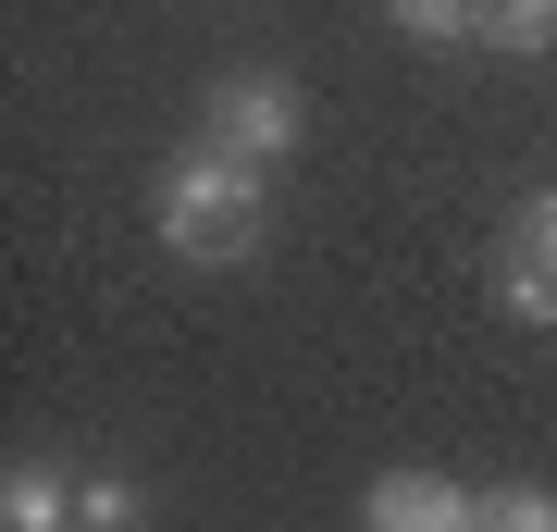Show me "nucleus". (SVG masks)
I'll list each match as a JSON object with an SVG mask.
<instances>
[{"label": "nucleus", "mask_w": 557, "mask_h": 532, "mask_svg": "<svg viewBox=\"0 0 557 532\" xmlns=\"http://www.w3.org/2000/svg\"><path fill=\"white\" fill-rule=\"evenodd\" d=\"M161 248L174 260H199V273H223V260H248L260 248V211H273V198H260V161H236V149H186L174 174H161Z\"/></svg>", "instance_id": "nucleus-1"}, {"label": "nucleus", "mask_w": 557, "mask_h": 532, "mask_svg": "<svg viewBox=\"0 0 557 532\" xmlns=\"http://www.w3.org/2000/svg\"><path fill=\"white\" fill-rule=\"evenodd\" d=\"M298 75H273V62H248V75H223L211 87V149H236V161H260L273 174L285 149H298Z\"/></svg>", "instance_id": "nucleus-2"}, {"label": "nucleus", "mask_w": 557, "mask_h": 532, "mask_svg": "<svg viewBox=\"0 0 557 532\" xmlns=\"http://www.w3.org/2000/svg\"><path fill=\"white\" fill-rule=\"evenodd\" d=\"M359 520H372V532H471V483H446V471H384L372 495H359Z\"/></svg>", "instance_id": "nucleus-3"}, {"label": "nucleus", "mask_w": 557, "mask_h": 532, "mask_svg": "<svg viewBox=\"0 0 557 532\" xmlns=\"http://www.w3.org/2000/svg\"><path fill=\"white\" fill-rule=\"evenodd\" d=\"M0 532H75V483L50 458H13L0 471Z\"/></svg>", "instance_id": "nucleus-4"}, {"label": "nucleus", "mask_w": 557, "mask_h": 532, "mask_svg": "<svg viewBox=\"0 0 557 532\" xmlns=\"http://www.w3.org/2000/svg\"><path fill=\"white\" fill-rule=\"evenodd\" d=\"M75 532H149V495L124 483V471H87L75 483Z\"/></svg>", "instance_id": "nucleus-5"}, {"label": "nucleus", "mask_w": 557, "mask_h": 532, "mask_svg": "<svg viewBox=\"0 0 557 532\" xmlns=\"http://www.w3.org/2000/svg\"><path fill=\"white\" fill-rule=\"evenodd\" d=\"M483 50H557V0H483Z\"/></svg>", "instance_id": "nucleus-6"}, {"label": "nucleus", "mask_w": 557, "mask_h": 532, "mask_svg": "<svg viewBox=\"0 0 557 532\" xmlns=\"http://www.w3.org/2000/svg\"><path fill=\"white\" fill-rule=\"evenodd\" d=\"M471 532H557V495H533V483H496V495H471Z\"/></svg>", "instance_id": "nucleus-7"}, {"label": "nucleus", "mask_w": 557, "mask_h": 532, "mask_svg": "<svg viewBox=\"0 0 557 532\" xmlns=\"http://www.w3.org/2000/svg\"><path fill=\"white\" fill-rule=\"evenodd\" d=\"M397 38H483V0H384Z\"/></svg>", "instance_id": "nucleus-8"}, {"label": "nucleus", "mask_w": 557, "mask_h": 532, "mask_svg": "<svg viewBox=\"0 0 557 532\" xmlns=\"http://www.w3.org/2000/svg\"><path fill=\"white\" fill-rule=\"evenodd\" d=\"M508 310L520 322H557V273H545V260H508Z\"/></svg>", "instance_id": "nucleus-9"}, {"label": "nucleus", "mask_w": 557, "mask_h": 532, "mask_svg": "<svg viewBox=\"0 0 557 532\" xmlns=\"http://www.w3.org/2000/svg\"><path fill=\"white\" fill-rule=\"evenodd\" d=\"M520 260H545V273H557V186L533 198V211H520Z\"/></svg>", "instance_id": "nucleus-10"}]
</instances>
